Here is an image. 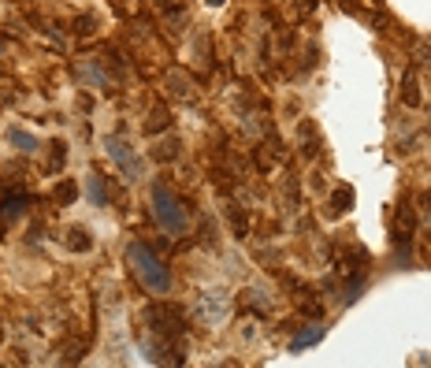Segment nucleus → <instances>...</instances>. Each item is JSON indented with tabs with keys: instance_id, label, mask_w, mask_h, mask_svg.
<instances>
[{
	"instance_id": "nucleus-7",
	"label": "nucleus",
	"mask_w": 431,
	"mask_h": 368,
	"mask_svg": "<svg viewBox=\"0 0 431 368\" xmlns=\"http://www.w3.org/2000/svg\"><path fill=\"white\" fill-rule=\"evenodd\" d=\"M86 194H89V201H93V205H108V186H104V179H100V175H89Z\"/></svg>"
},
{
	"instance_id": "nucleus-9",
	"label": "nucleus",
	"mask_w": 431,
	"mask_h": 368,
	"mask_svg": "<svg viewBox=\"0 0 431 368\" xmlns=\"http://www.w3.org/2000/svg\"><path fill=\"white\" fill-rule=\"evenodd\" d=\"M63 242H67V250H75V253H86L89 246H93V242H89V238H86V231H82V227H71Z\"/></svg>"
},
{
	"instance_id": "nucleus-6",
	"label": "nucleus",
	"mask_w": 431,
	"mask_h": 368,
	"mask_svg": "<svg viewBox=\"0 0 431 368\" xmlns=\"http://www.w3.org/2000/svg\"><path fill=\"white\" fill-rule=\"evenodd\" d=\"M26 205H30V197H26V194H12V197L0 201V231H4V224H12Z\"/></svg>"
},
{
	"instance_id": "nucleus-2",
	"label": "nucleus",
	"mask_w": 431,
	"mask_h": 368,
	"mask_svg": "<svg viewBox=\"0 0 431 368\" xmlns=\"http://www.w3.org/2000/svg\"><path fill=\"white\" fill-rule=\"evenodd\" d=\"M153 213H157V224L164 231H171V235L186 231V205L168 186H153Z\"/></svg>"
},
{
	"instance_id": "nucleus-5",
	"label": "nucleus",
	"mask_w": 431,
	"mask_h": 368,
	"mask_svg": "<svg viewBox=\"0 0 431 368\" xmlns=\"http://www.w3.org/2000/svg\"><path fill=\"white\" fill-rule=\"evenodd\" d=\"M412 235H417V213H412L409 205H401V208H398V219H394V246L401 250V261L409 257Z\"/></svg>"
},
{
	"instance_id": "nucleus-10",
	"label": "nucleus",
	"mask_w": 431,
	"mask_h": 368,
	"mask_svg": "<svg viewBox=\"0 0 431 368\" xmlns=\"http://www.w3.org/2000/svg\"><path fill=\"white\" fill-rule=\"evenodd\" d=\"M331 205H335V213H350V205H353V190H350V186H338L335 194H331Z\"/></svg>"
},
{
	"instance_id": "nucleus-4",
	"label": "nucleus",
	"mask_w": 431,
	"mask_h": 368,
	"mask_svg": "<svg viewBox=\"0 0 431 368\" xmlns=\"http://www.w3.org/2000/svg\"><path fill=\"white\" fill-rule=\"evenodd\" d=\"M108 156L119 164V171H123L126 179H137V175H142V160L134 156V149L123 142V138H108Z\"/></svg>"
},
{
	"instance_id": "nucleus-8",
	"label": "nucleus",
	"mask_w": 431,
	"mask_h": 368,
	"mask_svg": "<svg viewBox=\"0 0 431 368\" xmlns=\"http://www.w3.org/2000/svg\"><path fill=\"white\" fill-rule=\"evenodd\" d=\"M320 338H324V327H309V331H301L294 343H290V354H301L305 346H316Z\"/></svg>"
},
{
	"instance_id": "nucleus-3",
	"label": "nucleus",
	"mask_w": 431,
	"mask_h": 368,
	"mask_svg": "<svg viewBox=\"0 0 431 368\" xmlns=\"http://www.w3.org/2000/svg\"><path fill=\"white\" fill-rule=\"evenodd\" d=\"M194 316L205 327L227 324V316H231V294L227 290H201L197 301H194Z\"/></svg>"
},
{
	"instance_id": "nucleus-13",
	"label": "nucleus",
	"mask_w": 431,
	"mask_h": 368,
	"mask_svg": "<svg viewBox=\"0 0 431 368\" xmlns=\"http://www.w3.org/2000/svg\"><path fill=\"white\" fill-rule=\"evenodd\" d=\"M75 194H78L75 182H60L56 186V201H75Z\"/></svg>"
},
{
	"instance_id": "nucleus-12",
	"label": "nucleus",
	"mask_w": 431,
	"mask_h": 368,
	"mask_svg": "<svg viewBox=\"0 0 431 368\" xmlns=\"http://www.w3.org/2000/svg\"><path fill=\"white\" fill-rule=\"evenodd\" d=\"M171 123V116H168V108H153V119L145 123V131L149 134H157V131H164V127Z\"/></svg>"
},
{
	"instance_id": "nucleus-11",
	"label": "nucleus",
	"mask_w": 431,
	"mask_h": 368,
	"mask_svg": "<svg viewBox=\"0 0 431 368\" xmlns=\"http://www.w3.org/2000/svg\"><path fill=\"white\" fill-rule=\"evenodd\" d=\"M8 138H12V142H15V145H19V149H23V153H34V149H38V142H34V138H30V134H26V131H23V127H12V131H8Z\"/></svg>"
},
{
	"instance_id": "nucleus-1",
	"label": "nucleus",
	"mask_w": 431,
	"mask_h": 368,
	"mask_svg": "<svg viewBox=\"0 0 431 368\" xmlns=\"http://www.w3.org/2000/svg\"><path fill=\"white\" fill-rule=\"evenodd\" d=\"M126 261H131L137 279L145 283V290H153V294H168L171 290V275H168V268L160 264V257L153 253L149 246L131 242V246H126Z\"/></svg>"
}]
</instances>
